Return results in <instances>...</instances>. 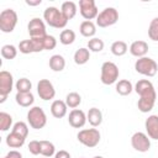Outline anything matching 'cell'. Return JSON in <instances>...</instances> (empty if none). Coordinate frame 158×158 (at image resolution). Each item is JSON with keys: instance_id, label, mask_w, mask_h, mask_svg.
<instances>
[{"instance_id": "34", "label": "cell", "mask_w": 158, "mask_h": 158, "mask_svg": "<svg viewBox=\"0 0 158 158\" xmlns=\"http://www.w3.org/2000/svg\"><path fill=\"white\" fill-rule=\"evenodd\" d=\"M11 126H12V117H11V115L7 114V112L1 111L0 112V130L5 132V131L10 130Z\"/></svg>"}, {"instance_id": "8", "label": "cell", "mask_w": 158, "mask_h": 158, "mask_svg": "<svg viewBox=\"0 0 158 158\" xmlns=\"http://www.w3.org/2000/svg\"><path fill=\"white\" fill-rule=\"evenodd\" d=\"M14 88V77L10 72L1 70L0 72V102H5L7 95L11 93Z\"/></svg>"}, {"instance_id": "10", "label": "cell", "mask_w": 158, "mask_h": 158, "mask_svg": "<svg viewBox=\"0 0 158 158\" xmlns=\"http://www.w3.org/2000/svg\"><path fill=\"white\" fill-rule=\"evenodd\" d=\"M79 9H80L79 10L80 15L86 21H91L93 19H96L99 15V10H98L94 0H80L79 1Z\"/></svg>"}, {"instance_id": "44", "label": "cell", "mask_w": 158, "mask_h": 158, "mask_svg": "<svg viewBox=\"0 0 158 158\" xmlns=\"http://www.w3.org/2000/svg\"><path fill=\"white\" fill-rule=\"evenodd\" d=\"M93 158H104V157H101V156H95V157H93Z\"/></svg>"}, {"instance_id": "24", "label": "cell", "mask_w": 158, "mask_h": 158, "mask_svg": "<svg viewBox=\"0 0 158 158\" xmlns=\"http://www.w3.org/2000/svg\"><path fill=\"white\" fill-rule=\"evenodd\" d=\"M79 31L81 33V36L84 37H94V35L96 33V25L93 21H83L79 26Z\"/></svg>"}, {"instance_id": "7", "label": "cell", "mask_w": 158, "mask_h": 158, "mask_svg": "<svg viewBox=\"0 0 158 158\" xmlns=\"http://www.w3.org/2000/svg\"><path fill=\"white\" fill-rule=\"evenodd\" d=\"M118 21V11L115 7H105L99 12L96 17V25L99 27H109Z\"/></svg>"}, {"instance_id": "42", "label": "cell", "mask_w": 158, "mask_h": 158, "mask_svg": "<svg viewBox=\"0 0 158 158\" xmlns=\"http://www.w3.org/2000/svg\"><path fill=\"white\" fill-rule=\"evenodd\" d=\"M6 157H7V158H22V154H21L19 151L14 149V151H10V152L6 154Z\"/></svg>"}, {"instance_id": "36", "label": "cell", "mask_w": 158, "mask_h": 158, "mask_svg": "<svg viewBox=\"0 0 158 158\" xmlns=\"http://www.w3.org/2000/svg\"><path fill=\"white\" fill-rule=\"evenodd\" d=\"M148 37L154 42H158V17H154L151 21L148 26Z\"/></svg>"}, {"instance_id": "3", "label": "cell", "mask_w": 158, "mask_h": 158, "mask_svg": "<svg viewBox=\"0 0 158 158\" xmlns=\"http://www.w3.org/2000/svg\"><path fill=\"white\" fill-rule=\"evenodd\" d=\"M135 69L137 73L144 75V77H154L158 72V64L156 63L154 59L149 58V57H142L138 58L135 63Z\"/></svg>"}, {"instance_id": "22", "label": "cell", "mask_w": 158, "mask_h": 158, "mask_svg": "<svg viewBox=\"0 0 158 158\" xmlns=\"http://www.w3.org/2000/svg\"><path fill=\"white\" fill-rule=\"evenodd\" d=\"M73 58H74V63L75 64L83 65V64L89 62V59H90V51L88 48H85V47H81V48L75 51Z\"/></svg>"}, {"instance_id": "5", "label": "cell", "mask_w": 158, "mask_h": 158, "mask_svg": "<svg viewBox=\"0 0 158 158\" xmlns=\"http://www.w3.org/2000/svg\"><path fill=\"white\" fill-rule=\"evenodd\" d=\"M17 14L12 9H5L0 12V30L4 33H10L17 25Z\"/></svg>"}, {"instance_id": "23", "label": "cell", "mask_w": 158, "mask_h": 158, "mask_svg": "<svg viewBox=\"0 0 158 158\" xmlns=\"http://www.w3.org/2000/svg\"><path fill=\"white\" fill-rule=\"evenodd\" d=\"M49 68L53 72H62L65 68V59L60 54H53L49 58Z\"/></svg>"}, {"instance_id": "14", "label": "cell", "mask_w": 158, "mask_h": 158, "mask_svg": "<svg viewBox=\"0 0 158 158\" xmlns=\"http://www.w3.org/2000/svg\"><path fill=\"white\" fill-rule=\"evenodd\" d=\"M86 115L83 110L73 109L68 115V122L74 128H81L86 123Z\"/></svg>"}, {"instance_id": "16", "label": "cell", "mask_w": 158, "mask_h": 158, "mask_svg": "<svg viewBox=\"0 0 158 158\" xmlns=\"http://www.w3.org/2000/svg\"><path fill=\"white\" fill-rule=\"evenodd\" d=\"M130 53L137 58L146 57L148 53V43L144 41H133L130 46Z\"/></svg>"}, {"instance_id": "27", "label": "cell", "mask_w": 158, "mask_h": 158, "mask_svg": "<svg viewBox=\"0 0 158 158\" xmlns=\"http://www.w3.org/2000/svg\"><path fill=\"white\" fill-rule=\"evenodd\" d=\"M111 53L116 57H121L123 54H126V52L128 51V46L126 42L123 41H115L112 44H111Z\"/></svg>"}, {"instance_id": "32", "label": "cell", "mask_w": 158, "mask_h": 158, "mask_svg": "<svg viewBox=\"0 0 158 158\" xmlns=\"http://www.w3.org/2000/svg\"><path fill=\"white\" fill-rule=\"evenodd\" d=\"M15 88L17 90V93H31L32 89V83L30 81V79L27 78H21L16 81Z\"/></svg>"}, {"instance_id": "4", "label": "cell", "mask_w": 158, "mask_h": 158, "mask_svg": "<svg viewBox=\"0 0 158 158\" xmlns=\"http://www.w3.org/2000/svg\"><path fill=\"white\" fill-rule=\"evenodd\" d=\"M27 122L35 130H41L47 123V115L40 106H33L27 112Z\"/></svg>"}, {"instance_id": "12", "label": "cell", "mask_w": 158, "mask_h": 158, "mask_svg": "<svg viewBox=\"0 0 158 158\" xmlns=\"http://www.w3.org/2000/svg\"><path fill=\"white\" fill-rule=\"evenodd\" d=\"M37 94L44 101L52 100L56 96V89L48 79H41L37 84Z\"/></svg>"}, {"instance_id": "37", "label": "cell", "mask_w": 158, "mask_h": 158, "mask_svg": "<svg viewBox=\"0 0 158 158\" xmlns=\"http://www.w3.org/2000/svg\"><path fill=\"white\" fill-rule=\"evenodd\" d=\"M42 43H43V48L46 51H52L56 48L57 46V40L54 36L52 35H46L43 38H42Z\"/></svg>"}, {"instance_id": "13", "label": "cell", "mask_w": 158, "mask_h": 158, "mask_svg": "<svg viewBox=\"0 0 158 158\" xmlns=\"http://www.w3.org/2000/svg\"><path fill=\"white\" fill-rule=\"evenodd\" d=\"M133 89L139 95V98H143V96H157L153 84L149 80H147V79L138 80Z\"/></svg>"}, {"instance_id": "29", "label": "cell", "mask_w": 158, "mask_h": 158, "mask_svg": "<svg viewBox=\"0 0 158 158\" xmlns=\"http://www.w3.org/2000/svg\"><path fill=\"white\" fill-rule=\"evenodd\" d=\"M75 41V32L73 30H63L59 35V42L64 46H69Z\"/></svg>"}, {"instance_id": "20", "label": "cell", "mask_w": 158, "mask_h": 158, "mask_svg": "<svg viewBox=\"0 0 158 158\" xmlns=\"http://www.w3.org/2000/svg\"><path fill=\"white\" fill-rule=\"evenodd\" d=\"M77 4L74 1H64L60 6V11L67 20H72L77 15Z\"/></svg>"}, {"instance_id": "41", "label": "cell", "mask_w": 158, "mask_h": 158, "mask_svg": "<svg viewBox=\"0 0 158 158\" xmlns=\"http://www.w3.org/2000/svg\"><path fill=\"white\" fill-rule=\"evenodd\" d=\"M54 158H72V157H70V153L69 152H67L64 149H60V151L56 152Z\"/></svg>"}, {"instance_id": "18", "label": "cell", "mask_w": 158, "mask_h": 158, "mask_svg": "<svg viewBox=\"0 0 158 158\" xmlns=\"http://www.w3.org/2000/svg\"><path fill=\"white\" fill-rule=\"evenodd\" d=\"M156 99L157 96H143L139 98L137 101V107L141 112H149L156 104Z\"/></svg>"}, {"instance_id": "1", "label": "cell", "mask_w": 158, "mask_h": 158, "mask_svg": "<svg viewBox=\"0 0 158 158\" xmlns=\"http://www.w3.org/2000/svg\"><path fill=\"white\" fill-rule=\"evenodd\" d=\"M43 20L48 26L54 28H64L68 23V20L63 16L62 11L56 6H49L43 11Z\"/></svg>"}, {"instance_id": "21", "label": "cell", "mask_w": 158, "mask_h": 158, "mask_svg": "<svg viewBox=\"0 0 158 158\" xmlns=\"http://www.w3.org/2000/svg\"><path fill=\"white\" fill-rule=\"evenodd\" d=\"M16 102L22 107H30L35 102V96L32 93H16Z\"/></svg>"}, {"instance_id": "25", "label": "cell", "mask_w": 158, "mask_h": 158, "mask_svg": "<svg viewBox=\"0 0 158 158\" xmlns=\"http://www.w3.org/2000/svg\"><path fill=\"white\" fill-rule=\"evenodd\" d=\"M25 141L26 138L14 133V132H10L7 136H6V144L10 147V148H20L25 144Z\"/></svg>"}, {"instance_id": "2", "label": "cell", "mask_w": 158, "mask_h": 158, "mask_svg": "<svg viewBox=\"0 0 158 158\" xmlns=\"http://www.w3.org/2000/svg\"><path fill=\"white\" fill-rule=\"evenodd\" d=\"M77 138L83 146L88 148H94L99 144L101 135L98 128H84L78 132Z\"/></svg>"}, {"instance_id": "15", "label": "cell", "mask_w": 158, "mask_h": 158, "mask_svg": "<svg viewBox=\"0 0 158 158\" xmlns=\"http://www.w3.org/2000/svg\"><path fill=\"white\" fill-rule=\"evenodd\" d=\"M146 132L147 136L152 139H158V116L157 115H151L146 118L144 122Z\"/></svg>"}, {"instance_id": "17", "label": "cell", "mask_w": 158, "mask_h": 158, "mask_svg": "<svg viewBox=\"0 0 158 158\" xmlns=\"http://www.w3.org/2000/svg\"><path fill=\"white\" fill-rule=\"evenodd\" d=\"M67 111H68V106L63 100H54L51 105V114L56 118L64 117L67 115Z\"/></svg>"}, {"instance_id": "45", "label": "cell", "mask_w": 158, "mask_h": 158, "mask_svg": "<svg viewBox=\"0 0 158 158\" xmlns=\"http://www.w3.org/2000/svg\"><path fill=\"white\" fill-rule=\"evenodd\" d=\"M4 158H7V157H6V156H5V157H4Z\"/></svg>"}, {"instance_id": "26", "label": "cell", "mask_w": 158, "mask_h": 158, "mask_svg": "<svg viewBox=\"0 0 158 158\" xmlns=\"http://www.w3.org/2000/svg\"><path fill=\"white\" fill-rule=\"evenodd\" d=\"M133 90V86H132V83L130 80H126V79H122V80H118L116 83V93L122 95V96H126V95H130Z\"/></svg>"}, {"instance_id": "30", "label": "cell", "mask_w": 158, "mask_h": 158, "mask_svg": "<svg viewBox=\"0 0 158 158\" xmlns=\"http://www.w3.org/2000/svg\"><path fill=\"white\" fill-rule=\"evenodd\" d=\"M41 154L46 158H51L56 154V147L49 141H41Z\"/></svg>"}, {"instance_id": "6", "label": "cell", "mask_w": 158, "mask_h": 158, "mask_svg": "<svg viewBox=\"0 0 158 158\" xmlns=\"http://www.w3.org/2000/svg\"><path fill=\"white\" fill-rule=\"evenodd\" d=\"M118 75H120V70H118V67L114 63V62H104L102 65H101V75H100V79H101V83L105 84V85H111L117 81L118 79Z\"/></svg>"}, {"instance_id": "19", "label": "cell", "mask_w": 158, "mask_h": 158, "mask_svg": "<svg viewBox=\"0 0 158 158\" xmlns=\"http://www.w3.org/2000/svg\"><path fill=\"white\" fill-rule=\"evenodd\" d=\"M86 120L93 127H98L102 122V112L98 107H91L86 114Z\"/></svg>"}, {"instance_id": "43", "label": "cell", "mask_w": 158, "mask_h": 158, "mask_svg": "<svg viewBox=\"0 0 158 158\" xmlns=\"http://www.w3.org/2000/svg\"><path fill=\"white\" fill-rule=\"evenodd\" d=\"M26 4L30 5V6H37V5H41V4H42V0H35V1H32V0H26Z\"/></svg>"}, {"instance_id": "31", "label": "cell", "mask_w": 158, "mask_h": 158, "mask_svg": "<svg viewBox=\"0 0 158 158\" xmlns=\"http://www.w3.org/2000/svg\"><path fill=\"white\" fill-rule=\"evenodd\" d=\"M104 46H105L104 41L101 38H98V37H93L88 41V49L90 52H95V53L101 52L104 49Z\"/></svg>"}, {"instance_id": "11", "label": "cell", "mask_w": 158, "mask_h": 158, "mask_svg": "<svg viewBox=\"0 0 158 158\" xmlns=\"http://www.w3.org/2000/svg\"><path fill=\"white\" fill-rule=\"evenodd\" d=\"M27 30L30 33V38H42L47 35L44 21L38 17H33L32 20H30L27 25Z\"/></svg>"}, {"instance_id": "39", "label": "cell", "mask_w": 158, "mask_h": 158, "mask_svg": "<svg viewBox=\"0 0 158 158\" xmlns=\"http://www.w3.org/2000/svg\"><path fill=\"white\" fill-rule=\"evenodd\" d=\"M28 151H30V153L33 154V156L41 154V141H36V139L31 141V142L28 143Z\"/></svg>"}, {"instance_id": "28", "label": "cell", "mask_w": 158, "mask_h": 158, "mask_svg": "<svg viewBox=\"0 0 158 158\" xmlns=\"http://www.w3.org/2000/svg\"><path fill=\"white\" fill-rule=\"evenodd\" d=\"M65 104H67V106L68 107H70V109H77L80 104H81V96H80V94H78V93H75V91H72V93H69L67 96H65Z\"/></svg>"}, {"instance_id": "35", "label": "cell", "mask_w": 158, "mask_h": 158, "mask_svg": "<svg viewBox=\"0 0 158 158\" xmlns=\"http://www.w3.org/2000/svg\"><path fill=\"white\" fill-rule=\"evenodd\" d=\"M11 132H14V133H16V135H19V136H21L23 138H27V136H28V126L26 125V122L19 121L12 126V131Z\"/></svg>"}, {"instance_id": "9", "label": "cell", "mask_w": 158, "mask_h": 158, "mask_svg": "<svg viewBox=\"0 0 158 158\" xmlns=\"http://www.w3.org/2000/svg\"><path fill=\"white\" fill-rule=\"evenodd\" d=\"M131 144L135 151L144 153V152H148L151 148V138L147 136V133L135 132L131 137Z\"/></svg>"}, {"instance_id": "33", "label": "cell", "mask_w": 158, "mask_h": 158, "mask_svg": "<svg viewBox=\"0 0 158 158\" xmlns=\"http://www.w3.org/2000/svg\"><path fill=\"white\" fill-rule=\"evenodd\" d=\"M1 56L5 59H14L17 56V48L14 44H5L1 47Z\"/></svg>"}, {"instance_id": "46", "label": "cell", "mask_w": 158, "mask_h": 158, "mask_svg": "<svg viewBox=\"0 0 158 158\" xmlns=\"http://www.w3.org/2000/svg\"><path fill=\"white\" fill-rule=\"evenodd\" d=\"M80 158H84V157H80Z\"/></svg>"}, {"instance_id": "40", "label": "cell", "mask_w": 158, "mask_h": 158, "mask_svg": "<svg viewBox=\"0 0 158 158\" xmlns=\"http://www.w3.org/2000/svg\"><path fill=\"white\" fill-rule=\"evenodd\" d=\"M42 38H43V37H42ZM42 38H31L32 46H33V52H35V53H40V52L44 51L43 43H42Z\"/></svg>"}, {"instance_id": "38", "label": "cell", "mask_w": 158, "mask_h": 158, "mask_svg": "<svg viewBox=\"0 0 158 158\" xmlns=\"http://www.w3.org/2000/svg\"><path fill=\"white\" fill-rule=\"evenodd\" d=\"M19 51L23 54H30V53H35L33 52V46H32V41L30 40H23L19 43Z\"/></svg>"}]
</instances>
